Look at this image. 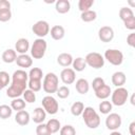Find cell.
Returning a JSON list of instances; mask_svg holds the SVG:
<instances>
[{
  "instance_id": "f1b7e54d",
  "label": "cell",
  "mask_w": 135,
  "mask_h": 135,
  "mask_svg": "<svg viewBox=\"0 0 135 135\" xmlns=\"http://www.w3.org/2000/svg\"><path fill=\"white\" fill-rule=\"evenodd\" d=\"M98 109H99V112H100L101 114L108 115V114L111 113V111H112V109H113V104L111 103V101H109V100L105 99V100H103V101H101V102L99 103Z\"/></svg>"
},
{
  "instance_id": "f546056e",
  "label": "cell",
  "mask_w": 135,
  "mask_h": 135,
  "mask_svg": "<svg viewBox=\"0 0 135 135\" xmlns=\"http://www.w3.org/2000/svg\"><path fill=\"white\" fill-rule=\"evenodd\" d=\"M84 110V104L81 101H75L71 107V113L74 116H80Z\"/></svg>"
},
{
  "instance_id": "836d02e7",
  "label": "cell",
  "mask_w": 135,
  "mask_h": 135,
  "mask_svg": "<svg viewBox=\"0 0 135 135\" xmlns=\"http://www.w3.org/2000/svg\"><path fill=\"white\" fill-rule=\"evenodd\" d=\"M93 4H94V0H79L78 8H79V11L81 13L82 12H86L92 7Z\"/></svg>"
},
{
  "instance_id": "603a6c76",
  "label": "cell",
  "mask_w": 135,
  "mask_h": 135,
  "mask_svg": "<svg viewBox=\"0 0 135 135\" xmlns=\"http://www.w3.org/2000/svg\"><path fill=\"white\" fill-rule=\"evenodd\" d=\"M65 35L64 27L61 25H54L51 28V37L54 40H61Z\"/></svg>"
},
{
  "instance_id": "7c38bea8",
  "label": "cell",
  "mask_w": 135,
  "mask_h": 135,
  "mask_svg": "<svg viewBox=\"0 0 135 135\" xmlns=\"http://www.w3.org/2000/svg\"><path fill=\"white\" fill-rule=\"evenodd\" d=\"M60 79L64 84H72L75 82L76 79V73L71 68H65L60 73Z\"/></svg>"
},
{
  "instance_id": "277c9868",
  "label": "cell",
  "mask_w": 135,
  "mask_h": 135,
  "mask_svg": "<svg viewBox=\"0 0 135 135\" xmlns=\"http://www.w3.org/2000/svg\"><path fill=\"white\" fill-rule=\"evenodd\" d=\"M129 98V91L123 88H116L112 93H111V103L116 105V107H121L123 105Z\"/></svg>"
},
{
  "instance_id": "f6af8a7d",
  "label": "cell",
  "mask_w": 135,
  "mask_h": 135,
  "mask_svg": "<svg viewBox=\"0 0 135 135\" xmlns=\"http://www.w3.org/2000/svg\"><path fill=\"white\" fill-rule=\"evenodd\" d=\"M110 135H122V134L120 132H118V131H112V133Z\"/></svg>"
},
{
  "instance_id": "5b68a950",
  "label": "cell",
  "mask_w": 135,
  "mask_h": 135,
  "mask_svg": "<svg viewBox=\"0 0 135 135\" xmlns=\"http://www.w3.org/2000/svg\"><path fill=\"white\" fill-rule=\"evenodd\" d=\"M47 43L43 38H37L34 40L32 46H31V57L34 59H41L46 52Z\"/></svg>"
},
{
  "instance_id": "f35d334b",
  "label": "cell",
  "mask_w": 135,
  "mask_h": 135,
  "mask_svg": "<svg viewBox=\"0 0 135 135\" xmlns=\"http://www.w3.org/2000/svg\"><path fill=\"white\" fill-rule=\"evenodd\" d=\"M103 84H104V80H103V78H101V77H96V78H94L93 81H92V88H93L94 91L98 90V89H99L100 86H102Z\"/></svg>"
},
{
  "instance_id": "8992f818",
  "label": "cell",
  "mask_w": 135,
  "mask_h": 135,
  "mask_svg": "<svg viewBox=\"0 0 135 135\" xmlns=\"http://www.w3.org/2000/svg\"><path fill=\"white\" fill-rule=\"evenodd\" d=\"M85 63L86 65L93 68V69H101L104 65V58L101 54L97 53V52H91L89 53L85 58Z\"/></svg>"
},
{
  "instance_id": "2e32d148",
  "label": "cell",
  "mask_w": 135,
  "mask_h": 135,
  "mask_svg": "<svg viewBox=\"0 0 135 135\" xmlns=\"http://www.w3.org/2000/svg\"><path fill=\"white\" fill-rule=\"evenodd\" d=\"M31 118H32V120H33L35 123H37V124L43 123V121H44L45 118H46V113H45V111L43 110V108L38 107V108H36V109L34 110L33 115H32Z\"/></svg>"
},
{
  "instance_id": "9a60e30c",
  "label": "cell",
  "mask_w": 135,
  "mask_h": 135,
  "mask_svg": "<svg viewBox=\"0 0 135 135\" xmlns=\"http://www.w3.org/2000/svg\"><path fill=\"white\" fill-rule=\"evenodd\" d=\"M30 50V42L25 38H20L15 43V51L16 53H19L20 55L26 54V52Z\"/></svg>"
},
{
  "instance_id": "4316f807",
  "label": "cell",
  "mask_w": 135,
  "mask_h": 135,
  "mask_svg": "<svg viewBox=\"0 0 135 135\" xmlns=\"http://www.w3.org/2000/svg\"><path fill=\"white\" fill-rule=\"evenodd\" d=\"M97 18V13L93 9H89L86 12H82L80 15V19L83 22H92L94 20H96Z\"/></svg>"
},
{
  "instance_id": "7402d4cb",
  "label": "cell",
  "mask_w": 135,
  "mask_h": 135,
  "mask_svg": "<svg viewBox=\"0 0 135 135\" xmlns=\"http://www.w3.org/2000/svg\"><path fill=\"white\" fill-rule=\"evenodd\" d=\"M1 58H2L3 62H5V63H13L17 59V53L13 49H7L2 53Z\"/></svg>"
},
{
  "instance_id": "d6a6232c",
  "label": "cell",
  "mask_w": 135,
  "mask_h": 135,
  "mask_svg": "<svg viewBox=\"0 0 135 135\" xmlns=\"http://www.w3.org/2000/svg\"><path fill=\"white\" fill-rule=\"evenodd\" d=\"M23 100L27 103H33L36 101V93L33 92L32 90L30 89H26L24 92H23Z\"/></svg>"
},
{
  "instance_id": "5bb4252c",
  "label": "cell",
  "mask_w": 135,
  "mask_h": 135,
  "mask_svg": "<svg viewBox=\"0 0 135 135\" xmlns=\"http://www.w3.org/2000/svg\"><path fill=\"white\" fill-rule=\"evenodd\" d=\"M17 63L18 66L22 68V69H27V68H31L32 64H33V59L30 55L27 54H22V55H19L17 56V59L15 61Z\"/></svg>"
},
{
  "instance_id": "7bdbcfd3",
  "label": "cell",
  "mask_w": 135,
  "mask_h": 135,
  "mask_svg": "<svg viewBox=\"0 0 135 135\" xmlns=\"http://www.w3.org/2000/svg\"><path fill=\"white\" fill-rule=\"evenodd\" d=\"M11 9V2L7 0H0V11Z\"/></svg>"
},
{
  "instance_id": "4dcf8cb0",
  "label": "cell",
  "mask_w": 135,
  "mask_h": 135,
  "mask_svg": "<svg viewBox=\"0 0 135 135\" xmlns=\"http://www.w3.org/2000/svg\"><path fill=\"white\" fill-rule=\"evenodd\" d=\"M132 17H134V13L130 7H126L124 6V7H121L119 9V18L122 20V22L128 20V19H130V18H132Z\"/></svg>"
},
{
  "instance_id": "ab89813d",
  "label": "cell",
  "mask_w": 135,
  "mask_h": 135,
  "mask_svg": "<svg viewBox=\"0 0 135 135\" xmlns=\"http://www.w3.org/2000/svg\"><path fill=\"white\" fill-rule=\"evenodd\" d=\"M12 18V12L11 9L7 11H0V22H6L11 20Z\"/></svg>"
},
{
  "instance_id": "6da1fadb",
  "label": "cell",
  "mask_w": 135,
  "mask_h": 135,
  "mask_svg": "<svg viewBox=\"0 0 135 135\" xmlns=\"http://www.w3.org/2000/svg\"><path fill=\"white\" fill-rule=\"evenodd\" d=\"M28 75L24 70H17L12 75V84L6 90V96L9 98H18L26 90Z\"/></svg>"
},
{
  "instance_id": "b9f144b4",
  "label": "cell",
  "mask_w": 135,
  "mask_h": 135,
  "mask_svg": "<svg viewBox=\"0 0 135 135\" xmlns=\"http://www.w3.org/2000/svg\"><path fill=\"white\" fill-rule=\"evenodd\" d=\"M127 43L131 47H134L135 46V33H131V34L128 35V37H127Z\"/></svg>"
},
{
  "instance_id": "8d00e7d4",
  "label": "cell",
  "mask_w": 135,
  "mask_h": 135,
  "mask_svg": "<svg viewBox=\"0 0 135 135\" xmlns=\"http://www.w3.org/2000/svg\"><path fill=\"white\" fill-rule=\"evenodd\" d=\"M36 135H52L45 123H39L36 127Z\"/></svg>"
},
{
  "instance_id": "ba28073f",
  "label": "cell",
  "mask_w": 135,
  "mask_h": 135,
  "mask_svg": "<svg viewBox=\"0 0 135 135\" xmlns=\"http://www.w3.org/2000/svg\"><path fill=\"white\" fill-rule=\"evenodd\" d=\"M104 59H107L112 65H120L123 61V54L121 51L116 49H108L104 52Z\"/></svg>"
},
{
  "instance_id": "83f0119b",
  "label": "cell",
  "mask_w": 135,
  "mask_h": 135,
  "mask_svg": "<svg viewBox=\"0 0 135 135\" xmlns=\"http://www.w3.org/2000/svg\"><path fill=\"white\" fill-rule=\"evenodd\" d=\"M26 105V102L22 99V98H14L12 101H11V108L13 110H15L16 112H19V111H22L24 110Z\"/></svg>"
},
{
  "instance_id": "9c48e42d",
  "label": "cell",
  "mask_w": 135,
  "mask_h": 135,
  "mask_svg": "<svg viewBox=\"0 0 135 135\" xmlns=\"http://www.w3.org/2000/svg\"><path fill=\"white\" fill-rule=\"evenodd\" d=\"M32 31L39 38H43L50 33V24L45 20H39L34 23V25L32 26Z\"/></svg>"
},
{
  "instance_id": "3957f363",
  "label": "cell",
  "mask_w": 135,
  "mask_h": 135,
  "mask_svg": "<svg viewBox=\"0 0 135 135\" xmlns=\"http://www.w3.org/2000/svg\"><path fill=\"white\" fill-rule=\"evenodd\" d=\"M59 83V78L55 73H47L44 77H43V81H42V89L45 93L52 95L53 93H56Z\"/></svg>"
},
{
  "instance_id": "8fae6325",
  "label": "cell",
  "mask_w": 135,
  "mask_h": 135,
  "mask_svg": "<svg viewBox=\"0 0 135 135\" xmlns=\"http://www.w3.org/2000/svg\"><path fill=\"white\" fill-rule=\"evenodd\" d=\"M98 38L102 42H111L114 38V30L109 25L101 26L98 31Z\"/></svg>"
},
{
  "instance_id": "7a4b0ae2",
  "label": "cell",
  "mask_w": 135,
  "mask_h": 135,
  "mask_svg": "<svg viewBox=\"0 0 135 135\" xmlns=\"http://www.w3.org/2000/svg\"><path fill=\"white\" fill-rule=\"evenodd\" d=\"M82 119L85 126L89 129H96L100 124V117L98 113L92 107H84V110L81 114Z\"/></svg>"
},
{
  "instance_id": "52a82bcc",
  "label": "cell",
  "mask_w": 135,
  "mask_h": 135,
  "mask_svg": "<svg viewBox=\"0 0 135 135\" xmlns=\"http://www.w3.org/2000/svg\"><path fill=\"white\" fill-rule=\"evenodd\" d=\"M42 108L45 111V113L51 114V115H55L58 110H59V103L56 100V98H54L52 95H46L42 98Z\"/></svg>"
},
{
  "instance_id": "d4e9b609",
  "label": "cell",
  "mask_w": 135,
  "mask_h": 135,
  "mask_svg": "<svg viewBox=\"0 0 135 135\" xmlns=\"http://www.w3.org/2000/svg\"><path fill=\"white\" fill-rule=\"evenodd\" d=\"M28 75V80H37L41 81L43 77V72L40 68H32L30 72L27 73Z\"/></svg>"
},
{
  "instance_id": "bcb514c9",
  "label": "cell",
  "mask_w": 135,
  "mask_h": 135,
  "mask_svg": "<svg viewBox=\"0 0 135 135\" xmlns=\"http://www.w3.org/2000/svg\"><path fill=\"white\" fill-rule=\"evenodd\" d=\"M131 103H132L133 105L135 104V102H134V95H132V96H131Z\"/></svg>"
},
{
  "instance_id": "60d3db41",
  "label": "cell",
  "mask_w": 135,
  "mask_h": 135,
  "mask_svg": "<svg viewBox=\"0 0 135 135\" xmlns=\"http://www.w3.org/2000/svg\"><path fill=\"white\" fill-rule=\"evenodd\" d=\"M123 24H124V27L130 30V31H134L135 30V17H132L126 21H123Z\"/></svg>"
},
{
  "instance_id": "d6986e66",
  "label": "cell",
  "mask_w": 135,
  "mask_h": 135,
  "mask_svg": "<svg viewBox=\"0 0 135 135\" xmlns=\"http://www.w3.org/2000/svg\"><path fill=\"white\" fill-rule=\"evenodd\" d=\"M73 57L71 54L69 53H61L58 55L57 57V63L63 68H68L70 65H72V62H73Z\"/></svg>"
},
{
  "instance_id": "4fadbf2b",
  "label": "cell",
  "mask_w": 135,
  "mask_h": 135,
  "mask_svg": "<svg viewBox=\"0 0 135 135\" xmlns=\"http://www.w3.org/2000/svg\"><path fill=\"white\" fill-rule=\"evenodd\" d=\"M30 120H31V115H30V113H28L27 111H25V110L19 111V112H17L16 115H15V121H16L19 126H22V127H23V126H26V124H28Z\"/></svg>"
},
{
  "instance_id": "484cf974",
  "label": "cell",
  "mask_w": 135,
  "mask_h": 135,
  "mask_svg": "<svg viewBox=\"0 0 135 135\" xmlns=\"http://www.w3.org/2000/svg\"><path fill=\"white\" fill-rule=\"evenodd\" d=\"M45 124H46L49 131H50L52 134L57 133V132L60 130V128H61L60 121H59L58 119H56V118H51L50 120H47V122H46Z\"/></svg>"
},
{
  "instance_id": "ac0fdd59",
  "label": "cell",
  "mask_w": 135,
  "mask_h": 135,
  "mask_svg": "<svg viewBox=\"0 0 135 135\" xmlns=\"http://www.w3.org/2000/svg\"><path fill=\"white\" fill-rule=\"evenodd\" d=\"M75 89L76 91L81 94V95H84L89 92L90 90V83L86 79L84 78H79L78 80H76V84H75Z\"/></svg>"
},
{
  "instance_id": "1f68e13d",
  "label": "cell",
  "mask_w": 135,
  "mask_h": 135,
  "mask_svg": "<svg viewBox=\"0 0 135 135\" xmlns=\"http://www.w3.org/2000/svg\"><path fill=\"white\" fill-rule=\"evenodd\" d=\"M13 114V109L11 105L7 104H1L0 105V118L1 119H7L12 116Z\"/></svg>"
},
{
  "instance_id": "74e56055",
  "label": "cell",
  "mask_w": 135,
  "mask_h": 135,
  "mask_svg": "<svg viewBox=\"0 0 135 135\" xmlns=\"http://www.w3.org/2000/svg\"><path fill=\"white\" fill-rule=\"evenodd\" d=\"M0 83L3 88H5L9 83V75L5 71H0Z\"/></svg>"
},
{
  "instance_id": "ee69618b",
  "label": "cell",
  "mask_w": 135,
  "mask_h": 135,
  "mask_svg": "<svg viewBox=\"0 0 135 135\" xmlns=\"http://www.w3.org/2000/svg\"><path fill=\"white\" fill-rule=\"evenodd\" d=\"M129 132L131 135H135V121H132L129 126Z\"/></svg>"
},
{
  "instance_id": "cb8c5ba5",
  "label": "cell",
  "mask_w": 135,
  "mask_h": 135,
  "mask_svg": "<svg viewBox=\"0 0 135 135\" xmlns=\"http://www.w3.org/2000/svg\"><path fill=\"white\" fill-rule=\"evenodd\" d=\"M72 66H73V70L75 72H82V71H84V69L86 68V63H85L84 58L77 57V58L73 59Z\"/></svg>"
},
{
  "instance_id": "e575fe53",
  "label": "cell",
  "mask_w": 135,
  "mask_h": 135,
  "mask_svg": "<svg viewBox=\"0 0 135 135\" xmlns=\"http://www.w3.org/2000/svg\"><path fill=\"white\" fill-rule=\"evenodd\" d=\"M59 134L60 135H76V130H75V128L73 126L65 124V126L60 128Z\"/></svg>"
},
{
  "instance_id": "44dd1931",
  "label": "cell",
  "mask_w": 135,
  "mask_h": 135,
  "mask_svg": "<svg viewBox=\"0 0 135 135\" xmlns=\"http://www.w3.org/2000/svg\"><path fill=\"white\" fill-rule=\"evenodd\" d=\"M94 92H95V95H96L97 98L102 99V100H105L108 97H110V95L112 93V90H111L110 85H108V84L104 83L102 86H100L98 90H96Z\"/></svg>"
},
{
  "instance_id": "ffe728a7",
  "label": "cell",
  "mask_w": 135,
  "mask_h": 135,
  "mask_svg": "<svg viewBox=\"0 0 135 135\" xmlns=\"http://www.w3.org/2000/svg\"><path fill=\"white\" fill-rule=\"evenodd\" d=\"M55 8L59 14H66L71 9V2L69 0H58L55 3Z\"/></svg>"
},
{
  "instance_id": "7dc6e473",
  "label": "cell",
  "mask_w": 135,
  "mask_h": 135,
  "mask_svg": "<svg viewBox=\"0 0 135 135\" xmlns=\"http://www.w3.org/2000/svg\"><path fill=\"white\" fill-rule=\"evenodd\" d=\"M2 89H3V86H2V84H1V83H0V91H1V90H2Z\"/></svg>"
},
{
  "instance_id": "30bf717a",
  "label": "cell",
  "mask_w": 135,
  "mask_h": 135,
  "mask_svg": "<svg viewBox=\"0 0 135 135\" xmlns=\"http://www.w3.org/2000/svg\"><path fill=\"white\" fill-rule=\"evenodd\" d=\"M122 119L121 116L117 113H110L105 118V127L111 131H117V129L121 126Z\"/></svg>"
},
{
  "instance_id": "e0dca14e",
  "label": "cell",
  "mask_w": 135,
  "mask_h": 135,
  "mask_svg": "<svg viewBox=\"0 0 135 135\" xmlns=\"http://www.w3.org/2000/svg\"><path fill=\"white\" fill-rule=\"evenodd\" d=\"M112 83L116 86V88H120L122 86L126 81H127V77H126V74L121 71H118V72H115L113 75H112Z\"/></svg>"
},
{
  "instance_id": "d590c367",
  "label": "cell",
  "mask_w": 135,
  "mask_h": 135,
  "mask_svg": "<svg viewBox=\"0 0 135 135\" xmlns=\"http://www.w3.org/2000/svg\"><path fill=\"white\" fill-rule=\"evenodd\" d=\"M56 94L59 98L61 99H65L70 96V89L66 86V85H62V86H59L56 91Z\"/></svg>"
}]
</instances>
